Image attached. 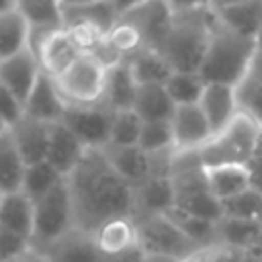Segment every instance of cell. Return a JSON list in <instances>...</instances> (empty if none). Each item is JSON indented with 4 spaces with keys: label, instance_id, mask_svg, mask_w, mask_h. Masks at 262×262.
I'll return each instance as SVG.
<instances>
[{
    "label": "cell",
    "instance_id": "obj_1",
    "mask_svg": "<svg viewBox=\"0 0 262 262\" xmlns=\"http://www.w3.org/2000/svg\"><path fill=\"white\" fill-rule=\"evenodd\" d=\"M66 180L74 205V227L96 233L111 219L135 217V186L111 166L102 149H86Z\"/></svg>",
    "mask_w": 262,
    "mask_h": 262
},
{
    "label": "cell",
    "instance_id": "obj_2",
    "mask_svg": "<svg viewBox=\"0 0 262 262\" xmlns=\"http://www.w3.org/2000/svg\"><path fill=\"white\" fill-rule=\"evenodd\" d=\"M213 27L215 12L209 6L174 12L172 25L158 51L174 72H199L211 41Z\"/></svg>",
    "mask_w": 262,
    "mask_h": 262
},
{
    "label": "cell",
    "instance_id": "obj_3",
    "mask_svg": "<svg viewBox=\"0 0 262 262\" xmlns=\"http://www.w3.org/2000/svg\"><path fill=\"white\" fill-rule=\"evenodd\" d=\"M256 51V39L231 31L215 16V27L199 74L207 84L215 82L237 86L248 76Z\"/></svg>",
    "mask_w": 262,
    "mask_h": 262
},
{
    "label": "cell",
    "instance_id": "obj_4",
    "mask_svg": "<svg viewBox=\"0 0 262 262\" xmlns=\"http://www.w3.org/2000/svg\"><path fill=\"white\" fill-rule=\"evenodd\" d=\"M260 131L262 125L248 113L239 111L225 129L215 133L199 149L203 168L225 164L250 166L260 151Z\"/></svg>",
    "mask_w": 262,
    "mask_h": 262
},
{
    "label": "cell",
    "instance_id": "obj_5",
    "mask_svg": "<svg viewBox=\"0 0 262 262\" xmlns=\"http://www.w3.org/2000/svg\"><path fill=\"white\" fill-rule=\"evenodd\" d=\"M70 229H74V205L68 180L63 178L45 196L35 201V229L31 248L43 252Z\"/></svg>",
    "mask_w": 262,
    "mask_h": 262
},
{
    "label": "cell",
    "instance_id": "obj_6",
    "mask_svg": "<svg viewBox=\"0 0 262 262\" xmlns=\"http://www.w3.org/2000/svg\"><path fill=\"white\" fill-rule=\"evenodd\" d=\"M106 70L108 68L96 55H80L53 82L68 106L100 104L104 94Z\"/></svg>",
    "mask_w": 262,
    "mask_h": 262
},
{
    "label": "cell",
    "instance_id": "obj_7",
    "mask_svg": "<svg viewBox=\"0 0 262 262\" xmlns=\"http://www.w3.org/2000/svg\"><path fill=\"white\" fill-rule=\"evenodd\" d=\"M133 219L137 227V244L143 248L145 254H164L184 260L201 250L190 237L180 231V227L166 213L141 215Z\"/></svg>",
    "mask_w": 262,
    "mask_h": 262
},
{
    "label": "cell",
    "instance_id": "obj_8",
    "mask_svg": "<svg viewBox=\"0 0 262 262\" xmlns=\"http://www.w3.org/2000/svg\"><path fill=\"white\" fill-rule=\"evenodd\" d=\"M39 66L41 72L49 78H59L82 53L74 47L70 37L66 35L63 27L55 29H31L29 33V45H27Z\"/></svg>",
    "mask_w": 262,
    "mask_h": 262
},
{
    "label": "cell",
    "instance_id": "obj_9",
    "mask_svg": "<svg viewBox=\"0 0 262 262\" xmlns=\"http://www.w3.org/2000/svg\"><path fill=\"white\" fill-rule=\"evenodd\" d=\"M113 115L115 111L104 104L66 106L61 123L84 143L86 149H102L108 145Z\"/></svg>",
    "mask_w": 262,
    "mask_h": 262
},
{
    "label": "cell",
    "instance_id": "obj_10",
    "mask_svg": "<svg viewBox=\"0 0 262 262\" xmlns=\"http://www.w3.org/2000/svg\"><path fill=\"white\" fill-rule=\"evenodd\" d=\"M170 125L176 151H199L213 137V129L199 104L176 106Z\"/></svg>",
    "mask_w": 262,
    "mask_h": 262
},
{
    "label": "cell",
    "instance_id": "obj_11",
    "mask_svg": "<svg viewBox=\"0 0 262 262\" xmlns=\"http://www.w3.org/2000/svg\"><path fill=\"white\" fill-rule=\"evenodd\" d=\"M121 16L127 18L141 33L145 47L158 51L170 25H172L174 12L166 4V0H147V2L135 6L133 10H129Z\"/></svg>",
    "mask_w": 262,
    "mask_h": 262
},
{
    "label": "cell",
    "instance_id": "obj_12",
    "mask_svg": "<svg viewBox=\"0 0 262 262\" xmlns=\"http://www.w3.org/2000/svg\"><path fill=\"white\" fill-rule=\"evenodd\" d=\"M41 74H43L41 66L29 47H25L23 51L0 61V80L12 90V94L23 104L29 98V94L35 88Z\"/></svg>",
    "mask_w": 262,
    "mask_h": 262
},
{
    "label": "cell",
    "instance_id": "obj_13",
    "mask_svg": "<svg viewBox=\"0 0 262 262\" xmlns=\"http://www.w3.org/2000/svg\"><path fill=\"white\" fill-rule=\"evenodd\" d=\"M49 262H102L104 254L100 252L94 233L82 231L78 227L70 229L57 242L41 252Z\"/></svg>",
    "mask_w": 262,
    "mask_h": 262
},
{
    "label": "cell",
    "instance_id": "obj_14",
    "mask_svg": "<svg viewBox=\"0 0 262 262\" xmlns=\"http://www.w3.org/2000/svg\"><path fill=\"white\" fill-rule=\"evenodd\" d=\"M84 151H86L84 143L61 121L49 125V143H47L45 162H49L63 178H68L74 172Z\"/></svg>",
    "mask_w": 262,
    "mask_h": 262
},
{
    "label": "cell",
    "instance_id": "obj_15",
    "mask_svg": "<svg viewBox=\"0 0 262 262\" xmlns=\"http://www.w3.org/2000/svg\"><path fill=\"white\" fill-rule=\"evenodd\" d=\"M199 106L201 111L205 113L211 129H213V135L219 133L221 129H225L231 119L239 113V104H237V92H235V86H229V84H205V90H203V96L199 100Z\"/></svg>",
    "mask_w": 262,
    "mask_h": 262
},
{
    "label": "cell",
    "instance_id": "obj_16",
    "mask_svg": "<svg viewBox=\"0 0 262 262\" xmlns=\"http://www.w3.org/2000/svg\"><path fill=\"white\" fill-rule=\"evenodd\" d=\"M66 106L68 104L61 98L53 78L41 74V78L37 80V84L31 90L29 98L25 100L23 111H25V117H31L35 121L51 125V123H59L63 119Z\"/></svg>",
    "mask_w": 262,
    "mask_h": 262
},
{
    "label": "cell",
    "instance_id": "obj_17",
    "mask_svg": "<svg viewBox=\"0 0 262 262\" xmlns=\"http://www.w3.org/2000/svg\"><path fill=\"white\" fill-rule=\"evenodd\" d=\"M205 178L211 194L221 203L254 188L252 168L244 164H225V166L205 168Z\"/></svg>",
    "mask_w": 262,
    "mask_h": 262
},
{
    "label": "cell",
    "instance_id": "obj_18",
    "mask_svg": "<svg viewBox=\"0 0 262 262\" xmlns=\"http://www.w3.org/2000/svg\"><path fill=\"white\" fill-rule=\"evenodd\" d=\"M102 151L131 186H139L151 176V158L139 145H106Z\"/></svg>",
    "mask_w": 262,
    "mask_h": 262
},
{
    "label": "cell",
    "instance_id": "obj_19",
    "mask_svg": "<svg viewBox=\"0 0 262 262\" xmlns=\"http://www.w3.org/2000/svg\"><path fill=\"white\" fill-rule=\"evenodd\" d=\"M10 133L16 141V147L25 160L27 166L43 162L47 156V143H49V125L35 121L31 117H25L10 127Z\"/></svg>",
    "mask_w": 262,
    "mask_h": 262
},
{
    "label": "cell",
    "instance_id": "obj_20",
    "mask_svg": "<svg viewBox=\"0 0 262 262\" xmlns=\"http://www.w3.org/2000/svg\"><path fill=\"white\" fill-rule=\"evenodd\" d=\"M0 227L25 237L27 242L33 239L35 229V203L23 192H8L2 196L0 205Z\"/></svg>",
    "mask_w": 262,
    "mask_h": 262
},
{
    "label": "cell",
    "instance_id": "obj_21",
    "mask_svg": "<svg viewBox=\"0 0 262 262\" xmlns=\"http://www.w3.org/2000/svg\"><path fill=\"white\" fill-rule=\"evenodd\" d=\"M174 207V186L170 176H149L135 186V217L168 213Z\"/></svg>",
    "mask_w": 262,
    "mask_h": 262
},
{
    "label": "cell",
    "instance_id": "obj_22",
    "mask_svg": "<svg viewBox=\"0 0 262 262\" xmlns=\"http://www.w3.org/2000/svg\"><path fill=\"white\" fill-rule=\"evenodd\" d=\"M137 82L125 61L111 66L106 70V82H104V94L102 102L111 111H127L133 108L135 94H137Z\"/></svg>",
    "mask_w": 262,
    "mask_h": 262
},
{
    "label": "cell",
    "instance_id": "obj_23",
    "mask_svg": "<svg viewBox=\"0 0 262 262\" xmlns=\"http://www.w3.org/2000/svg\"><path fill=\"white\" fill-rule=\"evenodd\" d=\"M133 111L143 119V123L170 121L176 111V104L172 102L164 84H141L137 86Z\"/></svg>",
    "mask_w": 262,
    "mask_h": 262
},
{
    "label": "cell",
    "instance_id": "obj_24",
    "mask_svg": "<svg viewBox=\"0 0 262 262\" xmlns=\"http://www.w3.org/2000/svg\"><path fill=\"white\" fill-rule=\"evenodd\" d=\"M25 172H27V164L16 147L10 129H6L0 135V190L4 194L18 192L23 188Z\"/></svg>",
    "mask_w": 262,
    "mask_h": 262
},
{
    "label": "cell",
    "instance_id": "obj_25",
    "mask_svg": "<svg viewBox=\"0 0 262 262\" xmlns=\"http://www.w3.org/2000/svg\"><path fill=\"white\" fill-rule=\"evenodd\" d=\"M217 20L231 31L256 39L262 29V0H246L242 4H233L221 10H213Z\"/></svg>",
    "mask_w": 262,
    "mask_h": 262
},
{
    "label": "cell",
    "instance_id": "obj_26",
    "mask_svg": "<svg viewBox=\"0 0 262 262\" xmlns=\"http://www.w3.org/2000/svg\"><path fill=\"white\" fill-rule=\"evenodd\" d=\"M219 244L250 252V246L262 239V221L260 219H239L223 215L217 221Z\"/></svg>",
    "mask_w": 262,
    "mask_h": 262
},
{
    "label": "cell",
    "instance_id": "obj_27",
    "mask_svg": "<svg viewBox=\"0 0 262 262\" xmlns=\"http://www.w3.org/2000/svg\"><path fill=\"white\" fill-rule=\"evenodd\" d=\"M125 63L129 66V70L139 86L141 84H166L174 72L170 68V63L164 59V55L149 47L133 53L131 57L125 59Z\"/></svg>",
    "mask_w": 262,
    "mask_h": 262
},
{
    "label": "cell",
    "instance_id": "obj_28",
    "mask_svg": "<svg viewBox=\"0 0 262 262\" xmlns=\"http://www.w3.org/2000/svg\"><path fill=\"white\" fill-rule=\"evenodd\" d=\"M96 244L104 256L123 252L137 244V227L133 217H117L106 221L98 231L94 233Z\"/></svg>",
    "mask_w": 262,
    "mask_h": 262
},
{
    "label": "cell",
    "instance_id": "obj_29",
    "mask_svg": "<svg viewBox=\"0 0 262 262\" xmlns=\"http://www.w3.org/2000/svg\"><path fill=\"white\" fill-rule=\"evenodd\" d=\"M29 33L31 27L16 8L0 14V61L23 51L29 45Z\"/></svg>",
    "mask_w": 262,
    "mask_h": 262
},
{
    "label": "cell",
    "instance_id": "obj_30",
    "mask_svg": "<svg viewBox=\"0 0 262 262\" xmlns=\"http://www.w3.org/2000/svg\"><path fill=\"white\" fill-rule=\"evenodd\" d=\"M16 10L25 16L31 29L63 27L61 0H16Z\"/></svg>",
    "mask_w": 262,
    "mask_h": 262
},
{
    "label": "cell",
    "instance_id": "obj_31",
    "mask_svg": "<svg viewBox=\"0 0 262 262\" xmlns=\"http://www.w3.org/2000/svg\"><path fill=\"white\" fill-rule=\"evenodd\" d=\"M63 31L82 55H94L100 49V45L106 41V33H108L98 23L84 20V18L63 20Z\"/></svg>",
    "mask_w": 262,
    "mask_h": 262
},
{
    "label": "cell",
    "instance_id": "obj_32",
    "mask_svg": "<svg viewBox=\"0 0 262 262\" xmlns=\"http://www.w3.org/2000/svg\"><path fill=\"white\" fill-rule=\"evenodd\" d=\"M205 84L207 82L201 78L199 72H172V76L164 86L176 106H188V104H199Z\"/></svg>",
    "mask_w": 262,
    "mask_h": 262
},
{
    "label": "cell",
    "instance_id": "obj_33",
    "mask_svg": "<svg viewBox=\"0 0 262 262\" xmlns=\"http://www.w3.org/2000/svg\"><path fill=\"white\" fill-rule=\"evenodd\" d=\"M63 180V176L49 164V162H37V164H31L27 166V172H25V180H23V192L35 203L39 201L41 196H45L51 188H55L59 182Z\"/></svg>",
    "mask_w": 262,
    "mask_h": 262
},
{
    "label": "cell",
    "instance_id": "obj_34",
    "mask_svg": "<svg viewBox=\"0 0 262 262\" xmlns=\"http://www.w3.org/2000/svg\"><path fill=\"white\" fill-rule=\"evenodd\" d=\"M141 129H143V119L133 108L115 111L108 145H137Z\"/></svg>",
    "mask_w": 262,
    "mask_h": 262
},
{
    "label": "cell",
    "instance_id": "obj_35",
    "mask_svg": "<svg viewBox=\"0 0 262 262\" xmlns=\"http://www.w3.org/2000/svg\"><path fill=\"white\" fill-rule=\"evenodd\" d=\"M106 41L111 43V47L123 57V61L127 57H131L133 53L145 49V43H143V37L141 33L123 16L117 18V23L111 27V31L106 33Z\"/></svg>",
    "mask_w": 262,
    "mask_h": 262
},
{
    "label": "cell",
    "instance_id": "obj_36",
    "mask_svg": "<svg viewBox=\"0 0 262 262\" xmlns=\"http://www.w3.org/2000/svg\"><path fill=\"white\" fill-rule=\"evenodd\" d=\"M239 111L248 113L262 125V76L250 68L248 76L235 86Z\"/></svg>",
    "mask_w": 262,
    "mask_h": 262
},
{
    "label": "cell",
    "instance_id": "obj_37",
    "mask_svg": "<svg viewBox=\"0 0 262 262\" xmlns=\"http://www.w3.org/2000/svg\"><path fill=\"white\" fill-rule=\"evenodd\" d=\"M141 149L147 154H160V151H170L174 149V133L170 121H147L143 123L139 143Z\"/></svg>",
    "mask_w": 262,
    "mask_h": 262
},
{
    "label": "cell",
    "instance_id": "obj_38",
    "mask_svg": "<svg viewBox=\"0 0 262 262\" xmlns=\"http://www.w3.org/2000/svg\"><path fill=\"white\" fill-rule=\"evenodd\" d=\"M221 205H223V215H227V217L260 219L262 221V190H258V188H250Z\"/></svg>",
    "mask_w": 262,
    "mask_h": 262
},
{
    "label": "cell",
    "instance_id": "obj_39",
    "mask_svg": "<svg viewBox=\"0 0 262 262\" xmlns=\"http://www.w3.org/2000/svg\"><path fill=\"white\" fill-rule=\"evenodd\" d=\"M29 250H31V242L0 227V262H14Z\"/></svg>",
    "mask_w": 262,
    "mask_h": 262
},
{
    "label": "cell",
    "instance_id": "obj_40",
    "mask_svg": "<svg viewBox=\"0 0 262 262\" xmlns=\"http://www.w3.org/2000/svg\"><path fill=\"white\" fill-rule=\"evenodd\" d=\"M25 111H23V102L12 94V90L0 80V119L6 123V127L10 129L14 123H18L23 119Z\"/></svg>",
    "mask_w": 262,
    "mask_h": 262
},
{
    "label": "cell",
    "instance_id": "obj_41",
    "mask_svg": "<svg viewBox=\"0 0 262 262\" xmlns=\"http://www.w3.org/2000/svg\"><path fill=\"white\" fill-rule=\"evenodd\" d=\"M145 258V252L139 244L123 250V252H117V254H111V256H104L102 262H143Z\"/></svg>",
    "mask_w": 262,
    "mask_h": 262
},
{
    "label": "cell",
    "instance_id": "obj_42",
    "mask_svg": "<svg viewBox=\"0 0 262 262\" xmlns=\"http://www.w3.org/2000/svg\"><path fill=\"white\" fill-rule=\"evenodd\" d=\"M172 12H186L194 8H205L209 6V0H166Z\"/></svg>",
    "mask_w": 262,
    "mask_h": 262
},
{
    "label": "cell",
    "instance_id": "obj_43",
    "mask_svg": "<svg viewBox=\"0 0 262 262\" xmlns=\"http://www.w3.org/2000/svg\"><path fill=\"white\" fill-rule=\"evenodd\" d=\"M111 2H113V6H115L117 14L121 16V14L133 10L135 6H139V4H143V2H147V0H111Z\"/></svg>",
    "mask_w": 262,
    "mask_h": 262
},
{
    "label": "cell",
    "instance_id": "obj_44",
    "mask_svg": "<svg viewBox=\"0 0 262 262\" xmlns=\"http://www.w3.org/2000/svg\"><path fill=\"white\" fill-rule=\"evenodd\" d=\"M14 262H49V260H47L41 252H37V250H33V248H31L29 252H25V254H23L20 258H16Z\"/></svg>",
    "mask_w": 262,
    "mask_h": 262
},
{
    "label": "cell",
    "instance_id": "obj_45",
    "mask_svg": "<svg viewBox=\"0 0 262 262\" xmlns=\"http://www.w3.org/2000/svg\"><path fill=\"white\" fill-rule=\"evenodd\" d=\"M246 0H209V8L211 10H221V8H227V6H233V4H242Z\"/></svg>",
    "mask_w": 262,
    "mask_h": 262
},
{
    "label": "cell",
    "instance_id": "obj_46",
    "mask_svg": "<svg viewBox=\"0 0 262 262\" xmlns=\"http://www.w3.org/2000/svg\"><path fill=\"white\" fill-rule=\"evenodd\" d=\"M143 262H182L174 256H164V254H145Z\"/></svg>",
    "mask_w": 262,
    "mask_h": 262
},
{
    "label": "cell",
    "instance_id": "obj_47",
    "mask_svg": "<svg viewBox=\"0 0 262 262\" xmlns=\"http://www.w3.org/2000/svg\"><path fill=\"white\" fill-rule=\"evenodd\" d=\"M16 8V0H0V14L10 12Z\"/></svg>",
    "mask_w": 262,
    "mask_h": 262
},
{
    "label": "cell",
    "instance_id": "obj_48",
    "mask_svg": "<svg viewBox=\"0 0 262 262\" xmlns=\"http://www.w3.org/2000/svg\"><path fill=\"white\" fill-rule=\"evenodd\" d=\"M237 262H262V258H260L258 254H252V252H244V254H242V258H239Z\"/></svg>",
    "mask_w": 262,
    "mask_h": 262
},
{
    "label": "cell",
    "instance_id": "obj_49",
    "mask_svg": "<svg viewBox=\"0 0 262 262\" xmlns=\"http://www.w3.org/2000/svg\"><path fill=\"white\" fill-rule=\"evenodd\" d=\"M92 2H102V0H61L63 6H82V4H92Z\"/></svg>",
    "mask_w": 262,
    "mask_h": 262
},
{
    "label": "cell",
    "instance_id": "obj_50",
    "mask_svg": "<svg viewBox=\"0 0 262 262\" xmlns=\"http://www.w3.org/2000/svg\"><path fill=\"white\" fill-rule=\"evenodd\" d=\"M252 70H254V72H258V74L262 76V51H256V57H254Z\"/></svg>",
    "mask_w": 262,
    "mask_h": 262
},
{
    "label": "cell",
    "instance_id": "obj_51",
    "mask_svg": "<svg viewBox=\"0 0 262 262\" xmlns=\"http://www.w3.org/2000/svg\"><path fill=\"white\" fill-rule=\"evenodd\" d=\"M256 49L258 51H262V29L258 31V35H256Z\"/></svg>",
    "mask_w": 262,
    "mask_h": 262
},
{
    "label": "cell",
    "instance_id": "obj_52",
    "mask_svg": "<svg viewBox=\"0 0 262 262\" xmlns=\"http://www.w3.org/2000/svg\"><path fill=\"white\" fill-rule=\"evenodd\" d=\"M6 129H8V127H6V123H4V121H2V119H0V135H2V133H4V131H6Z\"/></svg>",
    "mask_w": 262,
    "mask_h": 262
},
{
    "label": "cell",
    "instance_id": "obj_53",
    "mask_svg": "<svg viewBox=\"0 0 262 262\" xmlns=\"http://www.w3.org/2000/svg\"><path fill=\"white\" fill-rule=\"evenodd\" d=\"M258 154H262V131H260V151Z\"/></svg>",
    "mask_w": 262,
    "mask_h": 262
},
{
    "label": "cell",
    "instance_id": "obj_54",
    "mask_svg": "<svg viewBox=\"0 0 262 262\" xmlns=\"http://www.w3.org/2000/svg\"><path fill=\"white\" fill-rule=\"evenodd\" d=\"M2 196H4V192H2V190H0V205H2Z\"/></svg>",
    "mask_w": 262,
    "mask_h": 262
}]
</instances>
